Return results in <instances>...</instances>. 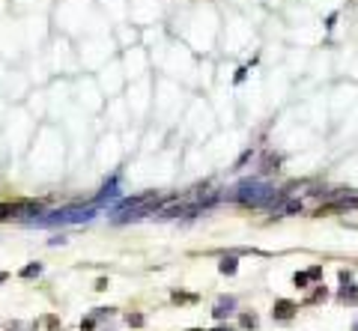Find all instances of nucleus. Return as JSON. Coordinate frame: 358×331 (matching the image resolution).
<instances>
[{
  "mask_svg": "<svg viewBox=\"0 0 358 331\" xmlns=\"http://www.w3.org/2000/svg\"><path fill=\"white\" fill-rule=\"evenodd\" d=\"M48 326H51V331H60V323H57V317H48Z\"/></svg>",
  "mask_w": 358,
  "mask_h": 331,
  "instance_id": "nucleus-19",
  "label": "nucleus"
},
{
  "mask_svg": "<svg viewBox=\"0 0 358 331\" xmlns=\"http://www.w3.org/2000/svg\"><path fill=\"white\" fill-rule=\"evenodd\" d=\"M296 311H299L296 302H290V299H278L275 308H272V317H275L278 323H290V320L296 317Z\"/></svg>",
  "mask_w": 358,
  "mask_h": 331,
  "instance_id": "nucleus-3",
  "label": "nucleus"
},
{
  "mask_svg": "<svg viewBox=\"0 0 358 331\" xmlns=\"http://www.w3.org/2000/svg\"><path fill=\"white\" fill-rule=\"evenodd\" d=\"M96 290L105 293V290H108V278H99V281H96Z\"/></svg>",
  "mask_w": 358,
  "mask_h": 331,
  "instance_id": "nucleus-18",
  "label": "nucleus"
},
{
  "mask_svg": "<svg viewBox=\"0 0 358 331\" xmlns=\"http://www.w3.org/2000/svg\"><path fill=\"white\" fill-rule=\"evenodd\" d=\"M236 314V299L233 296H221L218 302H215V308H212V317L218 320V323H224L227 317H233Z\"/></svg>",
  "mask_w": 358,
  "mask_h": 331,
  "instance_id": "nucleus-4",
  "label": "nucleus"
},
{
  "mask_svg": "<svg viewBox=\"0 0 358 331\" xmlns=\"http://www.w3.org/2000/svg\"><path fill=\"white\" fill-rule=\"evenodd\" d=\"M96 329V317H87L84 323H81V331H93Z\"/></svg>",
  "mask_w": 358,
  "mask_h": 331,
  "instance_id": "nucleus-14",
  "label": "nucleus"
},
{
  "mask_svg": "<svg viewBox=\"0 0 358 331\" xmlns=\"http://www.w3.org/2000/svg\"><path fill=\"white\" fill-rule=\"evenodd\" d=\"M173 302H194V296H185V293H173Z\"/></svg>",
  "mask_w": 358,
  "mask_h": 331,
  "instance_id": "nucleus-17",
  "label": "nucleus"
},
{
  "mask_svg": "<svg viewBox=\"0 0 358 331\" xmlns=\"http://www.w3.org/2000/svg\"><path fill=\"white\" fill-rule=\"evenodd\" d=\"M117 194V185L111 182V185H105V191H102V197H114Z\"/></svg>",
  "mask_w": 358,
  "mask_h": 331,
  "instance_id": "nucleus-15",
  "label": "nucleus"
},
{
  "mask_svg": "<svg viewBox=\"0 0 358 331\" xmlns=\"http://www.w3.org/2000/svg\"><path fill=\"white\" fill-rule=\"evenodd\" d=\"M218 272L224 275V278H233L236 272H239V257H221V263H218Z\"/></svg>",
  "mask_w": 358,
  "mask_h": 331,
  "instance_id": "nucleus-5",
  "label": "nucleus"
},
{
  "mask_svg": "<svg viewBox=\"0 0 358 331\" xmlns=\"http://www.w3.org/2000/svg\"><path fill=\"white\" fill-rule=\"evenodd\" d=\"M296 212H302V203H299V200H293V203H287V209H284V215H296Z\"/></svg>",
  "mask_w": 358,
  "mask_h": 331,
  "instance_id": "nucleus-12",
  "label": "nucleus"
},
{
  "mask_svg": "<svg viewBox=\"0 0 358 331\" xmlns=\"http://www.w3.org/2000/svg\"><path fill=\"white\" fill-rule=\"evenodd\" d=\"M353 331H358V323H356V326H353Z\"/></svg>",
  "mask_w": 358,
  "mask_h": 331,
  "instance_id": "nucleus-22",
  "label": "nucleus"
},
{
  "mask_svg": "<svg viewBox=\"0 0 358 331\" xmlns=\"http://www.w3.org/2000/svg\"><path fill=\"white\" fill-rule=\"evenodd\" d=\"M308 275H311V281H320V278H323V266H311Z\"/></svg>",
  "mask_w": 358,
  "mask_h": 331,
  "instance_id": "nucleus-13",
  "label": "nucleus"
},
{
  "mask_svg": "<svg viewBox=\"0 0 358 331\" xmlns=\"http://www.w3.org/2000/svg\"><path fill=\"white\" fill-rule=\"evenodd\" d=\"M96 212L93 209H63V212H51L42 218H27L30 227H54V224H84L90 221Z\"/></svg>",
  "mask_w": 358,
  "mask_h": 331,
  "instance_id": "nucleus-1",
  "label": "nucleus"
},
{
  "mask_svg": "<svg viewBox=\"0 0 358 331\" xmlns=\"http://www.w3.org/2000/svg\"><path fill=\"white\" fill-rule=\"evenodd\" d=\"M3 281H6V272H0V284H3Z\"/></svg>",
  "mask_w": 358,
  "mask_h": 331,
  "instance_id": "nucleus-21",
  "label": "nucleus"
},
{
  "mask_svg": "<svg viewBox=\"0 0 358 331\" xmlns=\"http://www.w3.org/2000/svg\"><path fill=\"white\" fill-rule=\"evenodd\" d=\"M341 302L344 305H358V287L353 281H344V290H341Z\"/></svg>",
  "mask_w": 358,
  "mask_h": 331,
  "instance_id": "nucleus-6",
  "label": "nucleus"
},
{
  "mask_svg": "<svg viewBox=\"0 0 358 331\" xmlns=\"http://www.w3.org/2000/svg\"><path fill=\"white\" fill-rule=\"evenodd\" d=\"M239 323H242L245 329H257V323H260V320H257V314H242V317H239Z\"/></svg>",
  "mask_w": 358,
  "mask_h": 331,
  "instance_id": "nucleus-10",
  "label": "nucleus"
},
{
  "mask_svg": "<svg viewBox=\"0 0 358 331\" xmlns=\"http://www.w3.org/2000/svg\"><path fill=\"white\" fill-rule=\"evenodd\" d=\"M212 331H233L230 326H218V329H212Z\"/></svg>",
  "mask_w": 358,
  "mask_h": 331,
  "instance_id": "nucleus-20",
  "label": "nucleus"
},
{
  "mask_svg": "<svg viewBox=\"0 0 358 331\" xmlns=\"http://www.w3.org/2000/svg\"><path fill=\"white\" fill-rule=\"evenodd\" d=\"M269 185H260V182H242L239 188H236V200L239 203H245V206H263L266 200H269Z\"/></svg>",
  "mask_w": 358,
  "mask_h": 331,
  "instance_id": "nucleus-2",
  "label": "nucleus"
},
{
  "mask_svg": "<svg viewBox=\"0 0 358 331\" xmlns=\"http://www.w3.org/2000/svg\"><path fill=\"white\" fill-rule=\"evenodd\" d=\"M42 275V263H27L21 272H18V278H24V281H33V278H39Z\"/></svg>",
  "mask_w": 358,
  "mask_h": 331,
  "instance_id": "nucleus-7",
  "label": "nucleus"
},
{
  "mask_svg": "<svg viewBox=\"0 0 358 331\" xmlns=\"http://www.w3.org/2000/svg\"><path fill=\"white\" fill-rule=\"evenodd\" d=\"M293 284H296L299 290H308V284H311V275H308V272H296V275H293Z\"/></svg>",
  "mask_w": 358,
  "mask_h": 331,
  "instance_id": "nucleus-8",
  "label": "nucleus"
},
{
  "mask_svg": "<svg viewBox=\"0 0 358 331\" xmlns=\"http://www.w3.org/2000/svg\"><path fill=\"white\" fill-rule=\"evenodd\" d=\"M326 299H329V290H326V287H323V284H317V290H314V296H311V299H308V302H311V305H314V302H326Z\"/></svg>",
  "mask_w": 358,
  "mask_h": 331,
  "instance_id": "nucleus-9",
  "label": "nucleus"
},
{
  "mask_svg": "<svg viewBox=\"0 0 358 331\" xmlns=\"http://www.w3.org/2000/svg\"><path fill=\"white\" fill-rule=\"evenodd\" d=\"M125 323H128V326H134V329H140L146 320H143V314H128V317H125Z\"/></svg>",
  "mask_w": 358,
  "mask_h": 331,
  "instance_id": "nucleus-11",
  "label": "nucleus"
},
{
  "mask_svg": "<svg viewBox=\"0 0 358 331\" xmlns=\"http://www.w3.org/2000/svg\"><path fill=\"white\" fill-rule=\"evenodd\" d=\"M48 245H51V248H57V245H66V236H54V239H48Z\"/></svg>",
  "mask_w": 358,
  "mask_h": 331,
  "instance_id": "nucleus-16",
  "label": "nucleus"
}]
</instances>
